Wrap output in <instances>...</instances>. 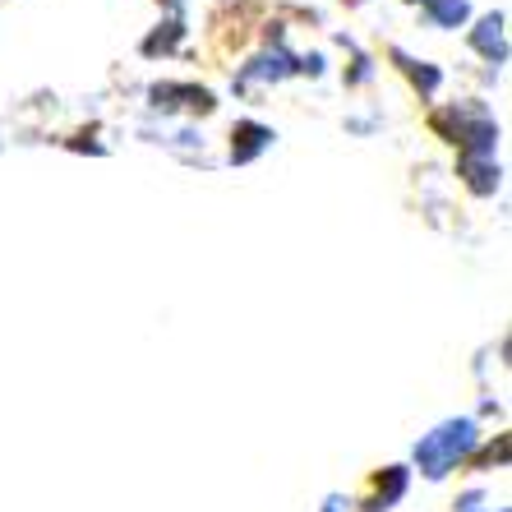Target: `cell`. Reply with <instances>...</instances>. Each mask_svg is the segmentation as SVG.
I'll return each instance as SVG.
<instances>
[{"label": "cell", "instance_id": "obj_1", "mask_svg": "<svg viewBox=\"0 0 512 512\" xmlns=\"http://www.w3.org/2000/svg\"><path fill=\"white\" fill-rule=\"evenodd\" d=\"M476 443H480L476 420H443L434 434H425V439L416 443V466L425 471L429 480H443L457 462H466V457H471V448H476Z\"/></svg>", "mask_w": 512, "mask_h": 512}, {"label": "cell", "instance_id": "obj_2", "mask_svg": "<svg viewBox=\"0 0 512 512\" xmlns=\"http://www.w3.org/2000/svg\"><path fill=\"white\" fill-rule=\"evenodd\" d=\"M153 107L162 111H176V107H194V111H213V93L208 88H194V84H153Z\"/></svg>", "mask_w": 512, "mask_h": 512}, {"label": "cell", "instance_id": "obj_3", "mask_svg": "<svg viewBox=\"0 0 512 512\" xmlns=\"http://www.w3.org/2000/svg\"><path fill=\"white\" fill-rule=\"evenodd\" d=\"M471 47L480 51L485 60H494V65H503L508 60V37H503V14H485L476 24V33H471Z\"/></svg>", "mask_w": 512, "mask_h": 512}, {"label": "cell", "instance_id": "obj_4", "mask_svg": "<svg viewBox=\"0 0 512 512\" xmlns=\"http://www.w3.org/2000/svg\"><path fill=\"white\" fill-rule=\"evenodd\" d=\"M273 143V130L268 125H254V120H240L236 134H231V162H254Z\"/></svg>", "mask_w": 512, "mask_h": 512}, {"label": "cell", "instance_id": "obj_5", "mask_svg": "<svg viewBox=\"0 0 512 512\" xmlns=\"http://www.w3.org/2000/svg\"><path fill=\"white\" fill-rule=\"evenodd\" d=\"M296 70H300V60H291L282 47H277V51H268V56L254 60L250 70L240 74V84H250V79H273L277 84V79H286V74H296Z\"/></svg>", "mask_w": 512, "mask_h": 512}, {"label": "cell", "instance_id": "obj_6", "mask_svg": "<svg viewBox=\"0 0 512 512\" xmlns=\"http://www.w3.org/2000/svg\"><path fill=\"white\" fill-rule=\"evenodd\" d=\"M425 10H429V24L434 28H457L471 19V5H466V0H425Z\"/></svg>", "mask_w": 512, "mask_h": 512}, {"label": "cell", "instance_id": "obj_7", "mask_svg": "<svg viewBox=\"0 0 512 512\" xmlns=\"http://www.w3.org/2000/svg\"><path fill=\"white\" fill-rule=\"evenodd\" d=\"M462 167H466V185H471L476 194H494V190H499V167H494L489 157H466Z\"/></svg>", "mask_w": 512, "mask_h": 512}, {"label": "cell", "instance_id": "obj_8", "mask_svg": "<svg viewBox=\"0 0 512 512\" xmlns=\"http://www.w3.org/2000/svg\"><path fill=\"white\" fill-rule=\"evenodd\" d=\"M406 494V466H388V476H383V485H379V494H374V503L365 512H388L397 499Z\"/></svg>", "mask_w": 512, "mask_h": 512}, {"label": "cell", "instance_id": "obj_9", "mask_svg": "<svg viewBox=\"0 0 512 512\" xmlns=\"http://www.w3.org/2000/svg\"><path fill=\"white\" fill-rule=\"evenodd\" d=\"M180 37H185V24H180V19H171V24H162L153 37H148V42H143V56H157V51H171V47H176V42H180Z\"/></svg>", "mask_w": 512, "mask_h": 512}, {"label": "cell", "instance_id": "obj_10", "mask_svg": "<svg viewBox=\"0 0 512 512\" xmlns=\"http://www.w3.org/2000/svg\"><path fill=\"white\" fill-rule=\"evenodd\" d=\"M397 60H402L406 65V74H411V79H416L420 88H425V93H434V88L443 84V74L434 70V65H420V60H411V56H402V51H397Z\"/></svg>", "mask_w": 512, "mask_h": 512}, {"label": "cell", "instance_id": "obj_11", "mask_svg": "<svg viewBox=\"0 0 512 512\" xmlns=\"http://www.w3.org/2000/svg\"><path fill=\"white\" fill-rule=\"evenodd\" d=\"M480 508V489H471V494H462V503H457V512H476Z\"/></svg>", "mask_w": 512, "mask_h": 512}, {"label": "cell", "instance_id": "obj_12", "mask_svg": "<svg viewBox=\"0 0 512 512\" xmlns=\"http://www.w3.org/2000/svg\"><path fill=\"white\" fill-rule=\"evenodd\" d=\"M323 512H342V499H337V494H333V499H328V508H323Z\"/></svg>", "mask_w": 512, "mask_h": 512}, {"label": "cell", "instance_id": "obj_13", "mask_svg": "<svg viewBox=\"0 0 512 512\" xmlns=\"http://www.w3.org/2000/svg\"><path fill=\"white\" fill-rule=\"evenodd\" d=\"M167 5H180V0H167Z\"/></svg>", "mask_w": 512, "mask_h": 512}]
</instances>
